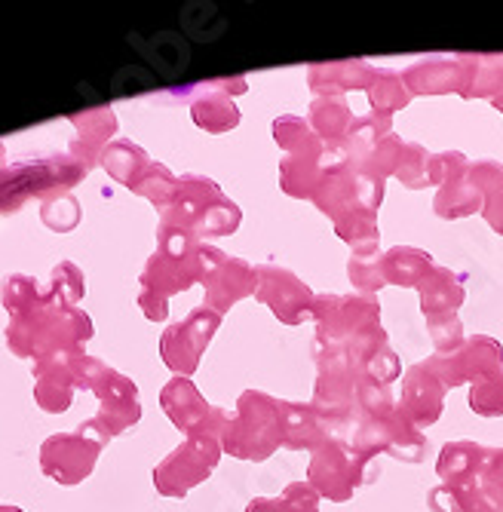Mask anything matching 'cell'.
I'll return each instance as SVG.
<instances>
[{
    "mask_svg": "<svg viewBox=\"0 0 503 512\" xmlns=\"http://www.w3.org/2000/svg\"><path fill=\"white\" fill-rule=\"evenodd\" d=\"M316 390H313V408L323 414V421L335 430H353L356 421V390H359V371L347 347H332L316 341Z\"/></svg>",
    "mask_w": 503,
    "mask_h": 512,
    "instance_id": "6da1fadb",
    "label": "cell"
},
{
    "mask_svg": "<svg viewBox=\"0 0 503 512\" xmlns=\"http://www.w3.org/2000/svg\"><path fill=\"white\" fill-rule=\"evenodd\" d=\"M378 473L381 470L375 457L359 454L347 439H338V436L319 445L307 467L313 491L319 497H329L332 503H347L356 494V488L372 485Z\"/></svg>",
    "mask_w": 503,
    "mask_h": 512,
    "instance_id": "7a4b0ae2",
    "label": "cell"
},
{
    "mask_svg": "<svg viewBox=\"0 0 503 512\" xmlns=\"http://www.w3.org/2000/svg\"><path fill=\"white\" fill-rule=\"evenodd\" d=\"M350 445L365 454L378 457L390 454L405 463H424L427 460V439L424 433L408 421L396 408L384 417H356L350 430Z\"/></svg>",
    "mask_w": 503,
    "mask_h": 512,
    "instance_id": "3957f363",
    "label": "cell"
},
{
    "mask_svg": "<svg viewBox=\"0 0 503 512\" xmlns=\"http://www.w3.org/2000/svg\"><path fill=\"white\" fill-rule=\"evenodd\" d=\"M316 319V341L347 347L359 335L381 325V304L375 295H316L313 304Z\"/></svg>",
    "mask_w": 503,
    "mask_h": 512,
    "instance_id": "277c9868",
    "label": "cell"
},
{
    "mask_svg": "<svg viewBox=\"0 0 503 512\" xmlns=\"http://www.w3.org/2000/svg\"><path fill=\"white\" fill-rule=\"evenodd\" d=\"M433 368L448 390L461 387L467 381H482L494 371H503V344L488 335H473L448 356H433Z\"/></svg>",
    "mask_w": 503,
    "mask_h": 512,
    "instance_id": "5b68a950",
    "label": "cell"
},
{
    "mask_svg": "<svg viewBox=\"0 0 503 512\" xmlns=\"http://www.w3.org/2000/svg\"><path fill=\"white\" fill-rule=\"evenodd\" d=\"M445 393L448 387L442 384L439 371L433 368V362H418L405 371L402 381V399H399V411L408 417L418 430H427L439 421L442 405H445Z\"/></svg>",
    "mask_w": 503,
    "mask_h": 512,
    "instance_id": "8992f818",
    "label": "cell"
},
{
    "mask_svg": "<svg viewBox=\"0 0 503 512\" xmlns=\"http://www.w3.org/2000/svg\"><path fill=\"white\" fill-rule=\"evenodd\" d=\"M313 203L316 209L329 215L332 221H338L347 209L359 206V172L347 163L344 154H332L326 151L323 157V178H319L316 191H313Z\"/></svg>",
    "mask_w": 503,
    "mask_h": 512,
    "instance_id": "52a82bcc",
    "label": "cell"
},
{
    "mask_svg": "<svg viewBox=\"0 0 503 512\" xmlns=\"http://www.w3.org/2000/svg\"><path fill=\"white\" fill-rule=\"evenodd\" d=\"M261 279H264L261 298L273 307V313H277L283 322L298 325L307 316H313L316 295L301 283L295 273L280 270V267H264L261 270Z\"/></svg>",
    "mask_w": 503,
    "mask_h": 512,
    "instance_id": "ba28073f",
    "label": "cell"
},
{
    "mask_svg": "<svg viewBox=\"0 0 503 512\" xmlns=\"http://www.w3.org/2000/svg\"><path fill=\"white\" fill-rule=\"evenodd\" d=\"M353 362H356V371L359 378L365 381H378L384 387H390L393 381H399L402 375V365H399V356L393 353L390 341H387V332L384 325H375L365 335H359L353 344H347Z\"/></svg>",
    "mask_w": 503,
    "mask_h": 512,
    "instance_id": "9c48e42d",
    "label": "cell"
},
{
    "mask_svg": "<svg viewBox=\"0 0 503 512\" xmlns=\"http://www.w3.org/2000/svg\"><path fill=\"white\" fill-rule=\"evenodd\" d=\"M491 448L479 445V442H448L439 451L436 460V476L442 479V485L448 488H464L473 491L482 482L485 463H488Z\"/></svg>",
    "mask_w": 503,
    "mask_h": 512,
    "instance_id": "30bf717a",
    "label": "cell"
},
{
    "mask_svg": "<svg viewBox=\"0 0 503 512\" xmlns=\"http://www.w3.org/2000/svg\"><path fill=\"white\" fill-rule=\"evenodd\" d=\"M402 80L411 96H448V92H461V59L457 56L421 59L405 68Z\"/></svg>",
    "mask_w": 503,
    "mask_h": 512,
    "instance_id": "8fae6325",
    "label": "cell"
},
{
    "mask_svg": "<svg viewBox=\"0 0 503 512\" xmlns=\"http://www.w3.org/2000/svg\"><path fill=\"white\" fill-rule=\"evenodd\" d=\"M375 74V65L362 59H347V62H323L310 68V89L319 96H335L344 99V92L353 89H369V80Z\"/></svg>",
    "mask_w": 503,
    "mask_h": 512,
    "instance_id": "7c38bea8",
    "label": "cell"
},
{
    "mask_svg": "<svg viewBox=\"0 0 503 512\" xmlns=\"http://www.w3.org/2000/svg\"><path fill=\"white\" fill-rule=\"evenodd\" d=\"M461 99H494L503 89L500 53H461Z\"/></svg>",
    "mask_w": 503,
    "mask_h": 512,
    "instance_id": "4fadbf2b",
    "label": "cell"
},
{
    "mask_svg": "<svg viewBox=\"0 0 503 512\" xmlns=\"http://www.w3.org/2000/svg\"><path fill=\"white\" fill-rule=\"evenodd\" d=\"M280 417H283V433L289 448H319L323 442L335 439L332 427L323 421L313 405H298V402H280Z\"/></svg>",
    "mask_w": 503,
    "mask_h": 512,
    "instance_id": "5bb4252c",
    "label": "cell"
},
{
    "mask_svg": "<svg viewBox=\"0 0 503 512\" xmlns=\"http://www.w3.org/2000/svg\"><path fill=\"white\" fill-rule=\"evenodd\" d=\"M356 114L350 111V105L344 99L335 96H319L310 105V129L323 138L326 151L332 154H344V142H347V132L353 126Z\"/></svg>",
    "mask_w": 503,
    "mask_h": 512,
    "instance_id": "9a60e30c",
    "label": "cell"
},
{
    "mask_svg": "<svg viewBox=\"0 0 503 512\" xmlns=\"http://www.w3.org/2000/svg\"><path fill=\"white\" fill-rule=\"evenodd\" d=\"M418 292H421V310L427 319L457 313V307H461L467 298L461 279H457L448 267H439V264L430 267V273L421 279Z\"/></svg>",
    "mask_w": 503,
    "mask_h": 512,
    "instance_id": "2e32d148",
    "label": "cell"
},
{
    "mask_svg": "<svg viewBox=\"0 0 503 512\" xmlns=\"http://www.w3.org/2000/svg\"><path fill=\"white\" fill-rule=\"evenodd\" d=\"M485 209V200H482V194H479V188L470 181V169L464 172V175H454V178H448L442 188H439V194H436V200H433V212L439 215V218H445V221H454V218H470V215H476V212H482Z\"/></svg>",
    "mask_w": 503,
    "mask_h": 512,
    "instance_id": "e0dca14e",
    "label": "cell"
},
{
    "mask_svg": "<svg viewBox=\"0 0 503 512\" xmlns=\"http://www.w3.org/2000/svg\"><path fill=\"white\" fill-rule=\"evenodd\" d=\"M433 267V255L415 246H393L390 252H384V279L387 286H421V279L430 273Z\"/></svg>",
    "mask_w": 503,
    "mask_h": 512,
    "instance_id": "ac0fdd59",
    "label": "cell"
},
{
    "mask_svg": "<svg viewBox=\"0 0 503 512\" xmlns=\"http://www.w3.org/2000/svg\"><path fill=\"white\" fill-rule=\"evenodd\" d=\"M393 132V120L378 117V114H362L353 120L350 132H347V142H344V157L353 169H359L369 154L381 145V138H387Z\"/></svg>",
    "mask_w": 503,
    "mask_h": 512,
    "instance_id": "d6986e66",
    "label": "cell"
},
{
    "mask_svg": "<svg viewBox=\"0 0 503 512\" xmlns=\"http://www.w3.org/2000/svg\"><path fill=\"white\" fill-rule=\"evenodd\" d=\"M369 105H372V114L378 117H387L393 120L396 111H402L408 102H411V92L405 89V80L399 71H390V68H375L372 80H369Z\"/></svg>",
    "mask_w": 503,
    "mask_h": 512,
    "instance_id": "ffe728a7",
    "label": "cell"
},
{
    "mask_svg": "<svg viewBox=\"0 0 503 512\" xmlns=\"http://www.w3.org/2000/svg\"><path fill=\"white\" fill-rule=\"evenodd\" d=\"M335 234L353 246V252H365V249H378V212L369 206H353L347 209L338 221H335Z\"/></svg>",
    "mask_w": 503,
    "mask_h": 512,
    "instance_id": "44dd1931",
    "label": "cell"
},
{
    "mask_svg": "<svg viewBox=\"0 0 503 512\" xmlns=\"http://www.w3.org/2000/svg\"><path fill=\"white\" fill-rule=\"evenodd\" d=\"M323 157L326 154H289L283 163V191L298 200H313L316 184L323 178Z\"/></svg>",
    "mask_w": 503,
    "mask_h": 512,
    "instance_id": "7402d4cb",
    "label": "cell"
},
{
    "mask_svg": "<svg viewBox=\"0 0 503 512\" xmlns=\"http://www.w3.org/2000/svg\"><path fill=\"white\" fill-rule=\"evenodd\" d=\"M347 276L359 295H375L387 286L384 279V255L381 249H365V252H353L347 261Z\"/></svg>",
    "mask_w": 503,
    "mask_h": 512,
    "instance_id": "603a6c76",
    "label": "cell"
},
{
    "mask_svg": "<svg viewBox=\"0 0 503 512\" xmlns=\"http://www.w3.org/2000/svg\"><path fill=\"white\" fill-rule=\"evenodd\" d=\"M277 132V142L289 151V154H326V145L323 138H319L304 120L298 117H283L273 126Z\"/></svg>",
    "mask_w": 503,
    "mask_h": 512,
    "instance_id": "cb8c5ba5",
    "label": "cell"
},
{
    "mask_svg": "<svg viewBox=\"0 0 503 512\" xmlns=\"http://www.w3.org/2000/svg\"><path fill=\"white\" fill-rule=\"evenodd\" d=\"M402 151H405V142H402L396 132H390L387 138H381V145L369 154V160H365L356 172L369 175L375 181H387V178L396 175L399 160H402Z\"/></svg>",
    "mask_w": 503,
    "mask_h": 512,
    "instance_id": "d4e9b609",
    "label": "cell"
},
{
    "mask_svg": "<svg viewBox=\"0 0 503 512\" xmlns=\"http://www.w3.org/2000/svg\"><path fill=\"white\" fill-rule=\"evenodd\" d=\"M249 512H319V494L310 482H295L280 500H255Z\"/></svg>",
    "mask_w": 503,
    "mask_h": 512,
    "instance_id": "484cf974",
    "label": "cell"
},
{
    "mask_svg": "<svg viewBox=\"0 0 503 512\" xmlns=\"http://www.w3.org/2000/svg\"><path fill=\"white\" fill-rule=\"evenodd\" d=\"M427 163H430V154L424 145L418 142H405V151H402V160H399V169H396V181H402V188H411V191H421L427 188Z\"/></svg>",
    "mask_w": 503,
    "mask_h": 512,
    "instance_id": "4316f807",
    "label": "cell"
},
{
    "mask_svg": "<svg viewBox=\"0 0 503 512\" xmlns=\"http://www.w3.org/2000/svg\"><path fill=\"white\" fill-rule=\"evenodd\" d=\"M470 408L479 417H503V371H494L470 387Z\"/></svg>",
    "mask_w": 503,
    "mask_h": 512,
    "instance_id": "83f0119b",
    "label": "cell"
},
{
    "mask_svg": "<svg viewBox=\"0 0 503 512\" xmlns=\"http://www.w3.org/2000/svg\"><path fill=\"white\" fill-rule=\"evenodd\" d=\"M427 329H430V341L436 347V356H448V353H454L457 347L467 341L464 322H461V316H457V313L427 319Z\"/></svg>",
    "mask_w": 503,
    "mask_h": 512,
    "instance_id": "f1b7e54d",
    "label": "cell"
},
{
    "mask_svg": "<svg viewBox=\"0 0 503 512\" xmlns=\"http://www.w3.org/2000/svg\"><path fill=\"white\" fill-rule=\"evenodd\" d=\"M476 491V488H473ZM473 491H464V488H448V485H439L427 494V503L433 512H476V497Z\"/></svg>",
    "mask_w": 503,
    "mask_h": 512,
    "instance_id": "f546056e",
    "label": "cell"
},
{
    "mask_svg": "<svg viewBox=\"0 0 503 512\" xmlns=\"http://www.w3.org/2000/svg\"><path fill=\"white\" fill-rule=\"evenodd\" d=\"M470 169V160L461 154V151H442V154H430V163H427V181L430 184H442L454 175H464Z\"/></svg>",
    "mask_w": 503,
    "mask_h": 512,
    "instance_id": "4dcf8cb0",
    "label": "cell"
},
{
    "mask_svg": "<svg viewBox=\"0 0 503 512\" xmlns=\"http://www.w3.org/2000/svg\"><path fill=\"white\" fill-rule=\"evenodd\" d=\"M470 181L479 188L482 200L503 194V163L497 160H476L470 163Z\"/></svg>",
    "mask_w": 503,
    "mask_h": 512,
    "instance_id": "1f68e13d",
    "label": "cell"
},
{
    "mask_svg": "<svg viewBox=\"0 0 503 512\" xmlns=\"http://www.w3.org/2000/svg\"><path fill=\"white\" fill-rule=\"evenodd\" d=\"M479 485H491V488H500L503 491V448H491Z\"/></svg>",
    "mask_w": 503,
    "mask_h": 512,
    "instance_id": "d6a6232c",
    "label": "cell"
},
{
    "mask_svg": "<svg viewBox=\"0 0 503 512\" xmlns=\"http://www.w3.org/2000/svg\"><path fill=\"white\" fill-rule=\"evenodd\" d=\"M485 221L491 224V230H497V234L503 237V194L500 197H491L485 200V209H482Z\"/></svg>",
    "mask_w": 503,
    "mask_h": 512,
    "instance_id": "836d02e7",
    "label": "cell"
},
{
    "mask_svg": "<svg viewBox=\"0 0 503 512\" xmlns=\"http://www.w3.org/2000/svg\"><path fill=\"white\" fill-rule=\"evenodd\" d=\"M491 102H494V108H497V111H500V114H503V89H500V92H497V96H494V99H491Z\"/></svg>",
    "mask_w": 503,
    "mask_h": 512,
    "instance_id": "e575fe53",
    "label": "cell"
}]
</instances>
